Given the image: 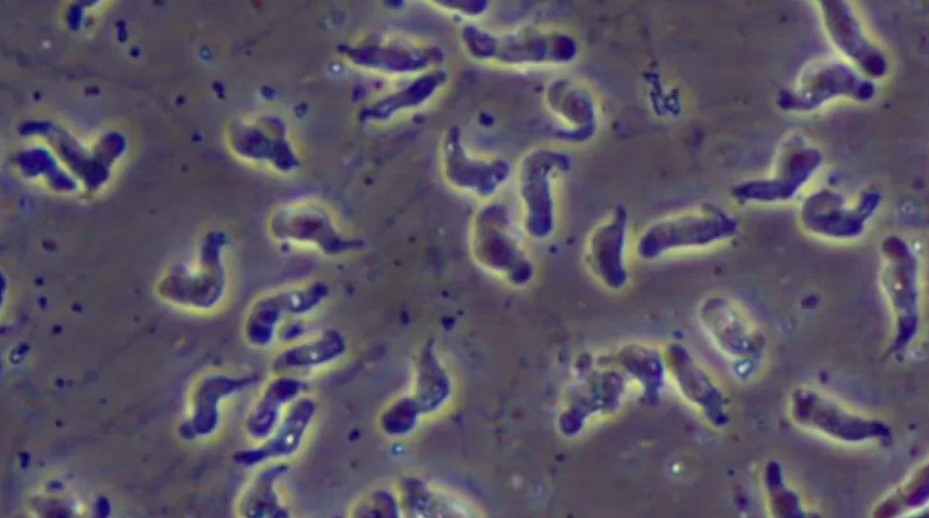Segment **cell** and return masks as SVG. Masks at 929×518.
<instances>
[{
    "instance_id": "1",
    "label": "cell",
    "mask_w": 929,
    "mask_h": 518,
    "mask_svg": "<svg viewBox=\"0 0 929 518\" xmlns=\"http://www.w3.org/2000/svg\"><path fill=\"white\" fill-rule=\"evenodd\" d=\"M737 232V223L711 208L659 221L645 229L635 243L639 259L652 262L683 251H698L722 244Z\"/></svg>"
},
{
    "instance_id": "2",
    "label": "cell",
    "mask_w": 929,
    "mask_h": 518,
    "mask_svg": "<svg viewBox=\"0 0 929 518\" xmlns=\"http://www.w3.org/2000/svg\"><path fill=\"white\" fill-rule=\"evenodd\" d=\"M882 253L881 285L895 319L892 349L899 351L919 327V262L910 245L896 236L887 237Z\"/></svg>"
},
{
    "instance_id": "3",
    "label": "cell",
    "mask_w": 929,
    "mask_h": 518,
    "mask_svg": "<svg viewBox=\"0 0 929 518\" xmlns=\"http://www.w3.org/2000/svg\"><path fill=\"white\" fill-rule=\"evenodd\" d=\"M790 415L797 425L839 442L856 444L891 437V429L883 421L850 412L809 388L792 393Z\"/></svg>"
},
{
    "instance_id": "4",
    "label": "cell",
    "mask_w": 929,
    "mask_h": 518,
    "mask_svg": "<svg viewBox=\"0 0 929 518\" xmlns=\"http://www.w3.org/2000/svg\"><path fill=\"white\" fill-rule=\"evenodd\" d=\"M881 201L877 191L863 192L855 204L836 191L821 189L806 198L801 208L803 226L812 234L832 240L860 236Z\"/></svg>"
},
{
    "instance_id": "5",
    "label": "cell",
    "mask_w": 929,
    "mask_h": 518,
    "mask_svg": "<svg viewBox=\"0 0 929 518\" xmlns=\"http://www.w3.org/2000/svg\"><path fill=\"white\" fill-rule=\"evenodd\" d=\"M875 91L872 81L847 65L825 62L805 74L796 88L783 90L777 104L788 111H811L839 96L868 101Z\"/></svg>"
},
{
    "instance_id": "6",
    "label": "cell",
    "mask_w": 929,
    "mask_h": 518,
    "mask_svg": "<svg viewBox=\"0 0 929 518\" xmlns=\"http://www.w3.org/2000/svg\"><path fill=\"white\" fill-rule=\"evenodd\" d=\"M317 410L315 399L301 396L287 408L268 438L251 447L238 450L233 460L242 468L252 469L294 457L305 443Z\"/></svg>"
},
{
    "instance_id": "7",
    "label": "cell",
    "mask_w": 929,
    "mask_h": 518,
    "mask_svg": "<svg viewBox=\"0 0 929 518\" xmlns=\"http://www.w3.org/2000/svg\"><path fill=\"white\" fill-rule=\"evenodd\" d=\"M270 232L279 242L312 248L328 257H337L356 246L315 210L285 211L274 217Z\"/></svg>"
},
{
    "instance_id": "8",
    "label": "cell",
    "mask_w": 929,
    "mask_h": 518,
    "mask_svg": "<svg viewBox=\"0 0 929 518\" xmlns=\"http://www.w3.org/2000/svg\"><path fill=\"white\" fill-rule=\"evenodd\" d=\"M626 219L614 216L593 230L586 245V262L591 273L606 288L618 291L629 282Z\"/></svg>"
},
{
    "instance_id": "9",
    "label": "cell",
    "mask_w": 929,
    "mask_h": 518,
    "mask_svg": "<svg viewBox=\"0 0 929 518\" xmlns=\"http://www.w3.org/2000/svg\"><path fill=\"white\" fill-rule=\"evenodd\" d=\"M826 28L837 47L866 73L882 77L887 61L881 50L863 34L850 6L840 0L820 1Z\"/></svg>"
},
{
    "instance_id": "10",
    "label": "cell",
    "mask_w": 929,
    "mask_h": 518,
    "mask_svg": "<svg viewBox=\"0 0 929 518\" xmlns=\"http://www.w3.org/2000/svg\"><path fill=\"white\" fill-rule=\"evenodd\" d=\"M307 383L292 374H275L266 382L247 412L244 421L246 435L256 443L268 438L281 421L287 408L303 396Z\"/></svg>"
},
{
    "instance_id": "11",
    "label": "cell",
    "mask_w": 929,
    "mask_h": 518,
    "mask_svg": "<svg viewBox=\"0 0 929 518\" xmlns=\"http://www.w3.org/2000/svg\"><path fill=\"white\" fill-rule=\"evenodd\" d=\"M822 160L817 149L801 148L785 160L773 178L744 183L735 189L734 194L739 199L761 202L791 199L820 167Z\"/></svg>"
},
{
    "instance_id": "12",
    "label": "cell",
    "mask_w": 929,
    "mask_h": 518,
    "mask_svg": "<svg viewBox=\"0 0 929 518\" xmlns=\"http://www.w3.org/2000/svg\"><path fill=\"white\" fill-rule=\"evenodd\" d=\"M346 351V341L337 328H327L311 338L288 344L272 360L275 374L311 372L336 363Z\"/></svg>"
},
{
    "instance_id": "13",
    "label": "cell",
    "mask_w": 929,
    "mask_h": 518,
    "mask_svg": "<svg viewBox=\"0 0 929 518\" xmlns=\"http://www.w3.org/2000/svg\"><path fill=\"white\" fill-rule=\"evenodd\" d=\"M702 324L724 353L743 357L756 350V337L746 318L730 302L712 297L701 307Z\"/></svg>"
},
{
    "instance_id": "14",
    "label": "cell",
    "mask_w": 929,
    "mask_h": 518,
    "mask_svg": "<svg viewBox=\"0 0 929 518\" xmlns=\"http://www.w3.org/2000/svg\"><path fill=\"white\" fill-rule=\"evenodd\" d=\"M285 461L265 464L248 482L239 499V513L246 518H287L289 508L279 492V484L289 473Z\"/></svg>"
},
{
    "instance_id": "15",
    "label": "cell",
    "mask_w": 929,
    "mask_h": 518,
    "mask_svg": "<svg viewBox=\"0 0 929 518\" xmlns=\"http://www.w3.org/2000/svg\"><path fill=\"white\" fill-rule=\"evenodd\" d=\"M286 318L281 290L264 294L249 307L243 324L244 339L253 348L266 349L277 339Z\"/></svg>"
},
{
    "instance_id": "16",
    "label": "cell",
    "mask_w": 929,
    "mask_h": 518,
    "mask_svg": "<svg viewBox=\"0 0 929 518\" xmlns=\"http://www.w3.org/2000/svg\"><path fill=\"white\" fill-rule=\"evenodd\" d=\"M766 486L770 506L779 517H801L803 512L797 496L783 483L780 466L770 463L766 472Z\"/></svg>"
},
{
    "instance_id": "17",
    "label": "cell",
    "mask_w": 929,
    "mask_h": 518,
    "mask_svg": "<svg viewBox=\"0 0 929 518\" xmlns=\"http://www.w3.org/2000/svg\"><path fill=\"white\" fill-rule=\"evenodd\" d=\"M927 467L919 469L914 476L900 488L890 499L886 500L879 509L880 516H891L900 510L914 508L927 500L928 490Z\"/></svg>"
},
{
    "instance_id": "18",
    "label": "cell",
    "mask_w": 929,
    "mask_h": 518,
    "mask_svg": "<svg viewBox=\"0 0 929 518\" xmlns=\"http://www.w3.org/2000/svg\"><path fill=\"white\" fill-rule=\"evenodd\" d=\"M302 318H290L280 326L277 339L292 344L302 340L308 333V325Z\"/></svg>"
}]
</instances>
